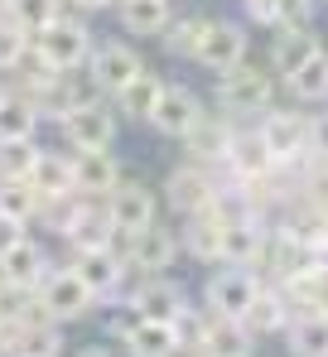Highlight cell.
Returning <instances> with one entry per match:
<instances>
[{"mask_svg": "<svg viewBox=\"0 0 328 357\" xmlns=\"http://www.w3.org/2000/svg\"><path fill=\"white\" fill-rule=\"evenodd\" d=\"M213 102L222 107V116L237 121V126H246V121H261L271 112L275 102V73L271 63L261 68V63H241V68H232L227 77H218V92H213Z\"/></svg>", "mask_w": 328, "mask_h": 357, "instance_id": "cell-1", "label": "cell"}, {"mask_svg": "<svg viewBox=\"0 0 328 357\" xmlns=\"http://www.w3.org/2000/svg\"><path fill=\"white\" fill-rule=\"evenodd\" d=\"M34 59L44 63L49 73H73V68H87L92 54H97V39L87 29V20L77 15H63L58 24H49L44 34H34Z\"/></svg>", "mask_w": 328, "mask_h": 357, "instance_id": "cell-2", "label": "cell"}, {"mask_svg": "<svg viewBox=\"0 0 328 357\" xmlns=\"http://www.w3.org/2000/svg\"><path fill=\"white\" fill-rule=\"evenodd\" d=\"M256 130H261V140L271 145V155H275V165H280V169H295V174H304V169L314 165L309 112H280V107H271L266 116L256 121Z\"/></svg>", "mask_w": 328, "mask_h": 357, "instance_id": "cell-3", "label": "cell"}, {"mask_svg": "<svg viewBox=\"0 0 328 357\" xmlns=\"http://www.w3.org/2000/svg\"><path fill=\"white\" fill-rule=\"evenodd\" d=\"M256 295H261V275L256 271H246V266H218L208 275V285H203V309H213L218 319L246 324Z\"/></svg>", "mask_w": 328, "mask_h": 357, "instance_id": "cell-4", "label": "cell"}, {"mask_svg": "<svg viewBox=\"0 0 328 357\" xmlns=\"http://www.w3.org/2000/svg\"><path fill=\"white\" fill-rule=\"evenodd\" d=\"M164 203L179 213V218H193V213H203V208H213L222 193V178L213 169H203V165H193V160H184V165H174L169 174H164Z\"/></svg>", "mask_w": 328, "mask_h": 357, "instance_id": "cell-5", "label": "cell"}, {"mask_svg": "<svg viewBox=\"0 0 328 357\" xmlns=\"http://www.w3.org/2000/svg\"><path fill=\"white\" fill-rule=\"evenodd\" d=\"M126 304L140 314V319H155V324H174L193 299L188 290L174 280V275H131V285H126Z\"/></svg>", "mask_w": 328, "mask_h": 357, "instance_id": "cell-6", "label": "cell"}, {"mask_svg": "<svg viewBox=\"0 0 328 357\" xmlns=\"http://www.w3.org/2000/svg\"><path fill=\"white\" fill-rule=\"evenodd\" d=\"M266 241H271V218L232 208V213H227V227H222V266H246V271H256Z\"/></svg>", "mask_w": 328, "mask_h": 357, "instance_id": "cell-7", "label": "cell"}, {"mask_svg": "<svg viewBox=\"0 0 328 357\" xmlns=\"http://www.w3.org/2000/svg\"><path fill=\"white\" fill-rule=\"evenodd\" d=\"M68 266H73V271H77V280L97 295V304H102V299L116 304V299L126 295V285H131V266H126L111 246H102V251H77Z\"/></svg>", "mask_w": 328, "mask_h": 357, "instance_id": "cell-8", "label": "cell"}, {"mask_svg": "<svg viewBox=\"0 0 328 357\" xmlns=\"http://www.w3.org/2000/svg\"><path fill=\"white\" fill-rule=\"evenodd\" d=\"M58 130L73 145V155H97V150H111L116 145V112H111L107 102L77 107V112H68V116L58 121Z\"/></svg>", "mask_w": 328, "mask_h": 357, "instance_id": "cell-9", "label": "cell"}, {"mask_svg": "<svg viewBox=\"0 0 328 357\" xmlns=\"http://www.w3.org/2000/svg\"><path fill=\"white\" fill-rule=\"evenodd\" d=\"M246 44H251V34H246L241 20H213L208 24V39H203V49H198L193 63L203 73H213V77H227L232 68L246 63Z\"/></svg>", "mask_w": 328, "mask_h": 357, "instance_id": "cell-10", "label": "cell"}, {"mask_svg": "<svg viewBox=\"0 0 328 357\" xmlns=\"http://www.w3.org/2000/svg\"><path fill=\"white\" fill-rule=\"evenodd\" d=\"M39 299H44V309H49L54 324H77V319H87L97 309V295L77 280L73 266H58L54 275L39 285Z\"/></svg>", "mask_w": 328, "mask_h": 357, "instance_id": "cell-11", "label": "cell"}, {"mask_svg": "<svg viewBox=\"0 0 328 357\" xmlns=\"http://www.w3.org/2000/svg\"><path fill=\"white\" fill-rule=\"evenodd\" d=\"M222 169H227L232 183H256V178L275 174L280 165H275L271 145L261 140V130H256V126H237V130H232V145H227Z\"/></svg>", "mask_w": 328, "mask_h": 357, "instance_id": "cell-12", "label": "cell"}, {"mask_svg": "<svg viewBox=\"0 0 328 357\" xmlns=\"http://www.w3.org/2000/svg\"><path fill=\"white\" fill-rule=\"evenodd\" d=\"M208 116V107H203V97L193 92V87H184V82H164L160 102H155V112H150V126L169 135V140H184L198 121Z\"/></svg>", "mask_w": 328, "mask_h": 357, "instance_id": "cell-13", "label": "cell"}, {"mask_svg": "<svg viewBox=\"0 0 328 357\" xmlns=\"http://www.w3.org/2000/svg\"><path fill=\"white\" fill-rule=\"evenodd\" d=\"M174 261H179V232L164 227V222H150L145 232H135L131 246H126L131 275H169Z\"/></svg>", "mask_w": 328, "mask_h": 357, "instance_id": "cell-14", "label": "cell"}, {"mask_svg": "<svg viewBox=\"0 0 328 357\" xmlns=\"http://www.w3.org/2000/svg\"><path fill=\"white\" fill-rule=\"evenodd\" d=\"M107 213H111V227H116V232H126V237L145 232L150 222H160V218H155V213H160L155 188L140 183V178H121V188L107 198Z\"/></svg>", "mask_w": 328, "mask_h": 357, "instance_id": "cell-15", "label": "cell"}, {"mask_svg": "<svg viewBox=\"0 0 328 357\" xmlns=\"http://www.w3.org/2000/svg\"><path fill=\"white\" fill-rule=\"evenodd\" d=\"M227 203H213V208H203V213H193V218H184V237L179 246L193 256V261H203V266H222V227H227Z\"/></svg>", "mask_w": 328, "mask_h": 357, "instance_id": "cell-16", "label": "cell"}, {"mask_svg": "<svg viewBox=\"0 0 328 357\" xmlns=\"http://www.w3.org/2000/svg\"><path fill=\"white\" fill-rule=\"evenodd\" d=\"M54 271H58L54 256H49L34 237H24L15 251H5V256H0V280H5V285H15V290H29V295H39V285H44Z\"/></svg>", "mask_w": 328, "mask_h": 357, "instance_id": "cell-17", "label": "cell"}, {"mask_svg": "<svg viewBox=\"0 0 328 357\" xmlns=\"http://www.w3.org/2000/svg\"><path fill=\"white\" fill-rule=\"evenodd\" d=\"M111 237H116V227H111L107 203L77 198V208H73V218H68V227H63L68 251H73V256H77V251H102V246H111Z\"/></svg>", "mask_w": 328, "mask_h": 357, "instance_id": "cell-18", "label": "cell"}, {"mask_svg": "<svg viewBox=\"0 0 328 357\" xmlns=\"http://www.w3.org/2000/svg\"><path fill=\"white\" fill-rule=\"evenodd\" d=\"M73 188L77 198H92V203H107L111 193L121 188V165L111 150H97V155H73Z\"/></svg>", "mask_w": 328, "mask_h": 357, "instance_id": "cell-19", "label": "cell"}, {"mask_svg": "<svg viewBox=\"0 0 328 357\" xmlns=\"http://www.w3.org/2000/svg\"><path fill=\"white\" fill-rule=\"evenodd\" d=\"M232 130H237V121H227V116H218V112H208V116H203L193 130H188V135H184L188 160H193V165H203V169H222L227 145H232Z\"/></svg>", "mask_w": 328, "mask_h": 357, "instance_id": "cell-20", "label": "cell"}, {"mask_svg": "<svg viewBox=\"0 0 328 357\" xmlns=\"http://www.w3.org/2000/svg\"><path fill=\"white\" fill-rule=\"evenodd\" d=\"M92 77L102 82V92L107 97H116L121 87H131L140 73H145V63H140V54L131 49V44H97V54H92Z\"/></svg>", "mask_w": 328, "mask_h": 357, "instance_id": "cell-21", "label": "cell"}, {"mask_svg": "<svg viewBox=\"0 0 328 357\" xmlns=\"http://www.w3.org/2000/svg\"><path fill=\"white\" fill-rule=\"evenodd\" d=\"M314 54H324V44H319V34H314V24H299V29H275V44H271V73L275 77H295L304 63L314 59Z\"/></svg>", "mask_w": 328, "mask_h": 357, "instance_id": "cell-22", "label": "cell"}, {"mask_svg": "<svg viewBox=\"0 0 328 357\" xmlns=\"http://www.w3.org/2000/svg\"><path fill=\"white\" fill-rule=\"evenodd\" d=\"M295 324V304L290 295L280 290V285H261V295L251 304V314H246V328L256 333V338H266V333H285Z\"/></svg>", "mask_w": 328, "mask_h": 357, "instance_id": "cell-23", "label": "cell"}, {"mask_svg": "<svg viewBox=\"0 0 328 357\" xmlns=\"http://www.w3.org/2000/svg\"><path fill=\"white\" fill-rule=\"evenodd\" d=\"M251 343L256 333L237 319H218L208 309V338H203V357H251Z\"/></svg>", "mask_w": 328, "mask_h": 357, "instance_id": "cell-24", "label": "cell"}, {"mask_svg": "<svg viewBox=\"0 0 328 357\" xmlns=\"http://www.w3.org/2000/svg\"><path fill=\"white\" fill-rule=\"evenodd\" d=\"M29 183L39 188V198H77V188H73V155L44 150L39 165H34V174H29Z\"/></svg>", "mask_w": 328, "mask_h": 357, "instance_id": "cell-25", "label": "cell"}, {"mask_svg": "<svg viewBox=\"0 0 328 357\" xmlns=\"http://www.w3.org/2000/svg\"><path fill=\"white\" fill-rule=\"evenodd\" d=\"M116 20L126 34H164L174 10L169 0H116Z\"/></svg>", "mask_w": 328, "mask_h": 357, "instance_id": "cell-26", "label": "cell"}, {"mask_svg": "<svg viewBox=\"0 0 328 357\" xmlns=\"http://www.w3.org/2000/svg\"><path fill=\"white\" fill-rule=\"evenodd\" d=\"M160 92H164V77L155 73V68H145L131 87H121L111 102H116V112L121 116H131V121H150V112H155V102H160Z\"/></svg>", "mask_w": 328, "mask_h": 357, "instance_id": "cell-27", "label": "cell"}, {"mask_svg": "<svg viewBox=\"0 0 328 357\" xmlns=\"http://www.w3.org/2000/svg\"><path fill=\"white\" fill-rule=\"evenodd\" d=\"M208 15H174L169 20V29H164L160 39H164V49L174 54V59H198V49H203V39H208Z\"/></svg>", "mask_w": 328, "mask_h": 357, "instance_id": "cell-28", "label": "cell"}, {"mask_svg": "<svg viewBox=\"0 0 328 357\" xmlns=\"http://www.w3.org/2000/svg\"><path fill=\"white\" fill-rule=\"evenodd\" d=\"M39 208H44V198H39V188L29 178H0V218L29 227L39 218Z\"/></svg>", "mask_w": 328, "mask_h": 357, "instance_id": "cell-29", "label": "cell"}, {"mask_svg": "<svg viewBox=\"0 0 328 357\" xmlns=\"http://www.w3.org/2000/svg\"><path fill=\"white\" fill-rule=\"evenodd\" d=\"M290 357H328V314H299L285 328Z\"/></svg>", "mask_w": 328, "mask_h": 357, "instance_id": "cell-30", "label": "cell"}, {"mask_svg": "<svg viewBox=\"0 0 328 357\" xmlns=\"http://www.w3.org/2000/svg\"><path fill=\"white\" fill-rule=\"evenodd\" d=\"M10 357H63V324H24V328H15Z\"/></svg>", "mask_w": 328, "mask_h": 357, "instance_id": "cell-31", "label": "cell"}, {"mask_svg": "<svg viewBox=\"0 0 328 357\" xmlns=\"http://www.w3.org/2000/svg\"><path fill=\"white\" fill-rule=\"evenodd\" d=\"M126 357H184L179 353V333L174 324H155V319H140V328L131 333Z\"/></svg>", "mask_w": 328, "mask_h": 357, "instance_id": "cell-32", "label": "cell"}, {"mask_svg": "<svg viewBox=\"0 0 328 357\" xmlns=\"http://www.w3.org/2000/svg\"><path fill=\"white\" fill-rule=\"evenodd\" d=\"M39 112H34V102L29 97H10L5 107H0V145H15V140H34L39 135Z\"/></svg>", "mask_w": 328, "mask_h": 357, "instance_id": "cell-33", "label": "cell"}, {"mask_svg": "<svg viewBox=\"0 0 328 357\" xmlns=\"http://www.w3.org/2000/svg\"><path fill=\"white\" fill-rule=\"evenodd\" d=\"M29 49H34V34L20 29L10 15H0V77H15L29 59Z\"/></svg>", "mask_w": 328, "mask_h": 357, "instance_id": "cell-34", "label": "cell"}, {"mask_svg": "<svg viewBox=\"0 0 328 357\" xmlns=\"http://www.w3.org/2000/svg\"><path fill=\"white\" fill-rule=\"evenodd\" d=\"M285 87H290L295 102H328V49H324V54H314V59L304 63Z\"/></svg>", "mask_w": 328, "mask_h": 357, "instance_id": "cell-35", "label": "cell"}, {"mask_svg": "<svg viewBox=\"0 0 328 357\" xmlns=\"http://www.w3.org/2000/svg\"><path fill=\"white\" fill-rule=\"evenodd\" d=\"M5 15H10L20 29H29V34H44L49 24L63 20V0H10Z\"/></svg>", "mask_w": 328, "mask_h": 357, "instance_id": "cell-36", "label": "cell"}, {"mask_svg": "<svg viewBox=\"0 0 328 357\" xmlns=\"http://www.w3.org/2000/svg\"><path fill=\"white\" fill-rule=\"evenodd\" d=\"M58 82H63V97H68V112H77V107H97V102H107V92H102V82L92 77V68H73V73H58Z\"/></svg>", "mask_w": 328, "mask_h": 357, "instance_id": "cell-37", "label": "cell"}, {"mask_svg": "<svg viewBox=\"0 0 328 357\" xmlns=\"http://www.w3.org/2000/svg\"><path fill=\"white\" fill-rule=\"evenodd\" d=\"M44 145L39 140H15V145H0V178H29L39 165Z\"/></svg>", "mask_w": 328, "mask_h": 357, "instance_id": "cell-38", "label": "cell"}, {"mask_svg": "<svg viewBox=\"0 0 328 357\" xmlns=\"http://www.w3.org/2000/svg\"><path fill=\"white\" fill-rule=\"evenodd\" d=\"M135 328H140V314H135V309H131L126 299H116V304L107 309V319H102V338H107V343H121V348H126Z\"/></svg>", "mask_w": 328, "mask_h": 357, "instance_id": "cell-39", "label": "cell"}, {"mask_svg": "<svg viewBox=\"0 0 328 357\" xmlns=\"http://www.w3.org/2000/svg\"><path fill=\"white\" fill-rule=\"evenodd\" d=\"M314 5L319 0H280V29H299L314 20Z\"/></svg>", "mask_w": 328, "mask_h": 357, "instance_id": "cell-40", "label": "cell"}, {"mask_svg": "<svg viewBox=\"0 0 328 357\" xmlns=\"http://www.w3.org/2000/svg\"><path fill=\"white\" fill-rule=\"evenodd\" d=\"M246 20H251V24L280 29V0H246Z\"/></svg>", "mask_w": 328, "mask_h": 357, "instance_id": "cell-41", "label": "cell"}, {"mask_svg": "<svg viewBox=\"0 0 328 357\" xmlns=\"http://www.w3.org/2000/svg\"><path fill=\"white\" fill-rule=\"evenodd\" d=\"M309 140H314V160H328V112L309 116Z\"/></svg>", "mask_w": 328, "mask_h": 357, "instance_id": "cell-42", "label": "cell"}, {"mask_svg": "<svg viewBox=\"0 0 328 357\" xmlns=\"http://www.w3.org/2000/svg\"><path fill=\"white\" fill-rule=\"evenodd\" d=\"M20 241H24V227H20V222H10V218H0V256H5V251H15Z\"/></svg>", "mask_w": 328, "mask_h": 357, "instance_id": "cell-43", "label": "cell"}, {"mask_svg": "<svg viewBox=\"0 0 328 357\" xmlns=\"http://www.w3.org/2000/svg\"><path fill=\"white\" fill-rule=\"evenodd\" d=\"M73 357H121L111 343H92V348H82V353H73Z\"/></svg>", "mask_w": 328, "mask_h": 357, "instance_id": "cell-44", "label": "cell"}, {"mask_svg": "<svg viewBox=\"0 0 328 357\" xmlns=\"http://www.w3.org/2000/svg\"><path fill=\"white\" fill-rule=\"evenodd\" d=\"M68 5H77V10H107V5H116V0H68Z\"/></svg>", "mask_w": 328, "mask_h": 357, "instance_id": "cell-45", "label": "cell"}, {"mask_svg": "<svg viewBox=\"0 0 328 357\" xmlns=\"http://www.w3.org/2000/svg\"><path fill=\"white\" fill-rule=\"evenodd\" d=\"M10 97H15V82H10V77H0V107H5Z\"/></svg>", "mask_w": 328, "mask_h": 357, "instance_id": "cell-46", "label": "cell"}, {"mask_svg": "<svg viewBox=\"0 0 328 357\" xmlns=\"http://www.w3.org/2000/svg\"><path fill=\"white\" fill-rule=\"evenodd\" d=\"M324 222H328V208H324Z\"/></svg>", "mask_w": 328, "mask_h": 357, "instance_id": "cell-47", "label": "cell"}, {"mask_svg": "<svg viewBox=\"0 0 328 357\" xmlns=\"http://www.w3.org/2000/svg\"><path fill=\"white\" fill-rule=\"evenodd\" d=\"M0 285H5V280H0Z\"/></svg>", "mask_w": 328, "mask_h": 357, "instance_id": "cell-48", "label": "cell"}]
</instances>
